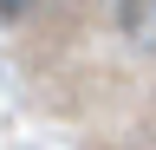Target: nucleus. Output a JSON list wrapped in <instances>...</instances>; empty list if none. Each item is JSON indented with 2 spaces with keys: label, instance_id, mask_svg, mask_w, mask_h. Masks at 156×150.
I'll return each instance as SVG.
<instances>
[{
  "label": "nucleus",
  "instance_id": "nucleus-1",
  "mask_svg": "<svg viewBox=\"0 0 156 150\" xmlns=\"http://www.w3.org/2000/svg\"><path fill=\"white\" fill-rule=\"evenodd\" d=\"M117 26H124L130 46L156 52V0H124V7H117Z\"/></svg>",
  "mask_w": 156,
  "mask_h": 150
},
{
  "label": "nucleus",
  "instance_id": "nucleus-2",
  "mask_svg": "<svg viewBox=\"0 0 156 150\" xmlns=\"http://www.w3.org/2000/svg\"><path fill=\"white\" fill-rule=\"evenodd\" d=\"M20 13H33V0H0V20H20Z\"/></svg>",
  "mask_w": 156,
  "mask_h": 150
}]
</instances>
